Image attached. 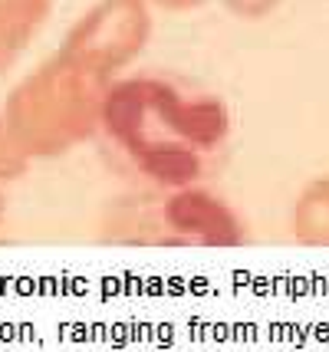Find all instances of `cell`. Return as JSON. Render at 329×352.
<instances>
[{
	"label": "cell",
	"mask_w": 329,
	"mask_h": 352,
	"mask_svg": "<svg viewBox=\"0 0 329 352\" xmlns=\"http://www.w3.org/2000/svg\"><path fill=\"white\" fill-rule=\"evenodd\" d=\"M49 16L47 3L36 0H0V76L10 73L30 50Z\"/></svg>",
	"instance_id": "obj_5"
},
{
	"label": "cell",
	"mask_w": 329,
	"mask_h": 352,
	"mask_svg": "<svg viewBox=\"0 0 329 352\" xmlns=\"http://www.w3.org/2000/svg\"><path fill=\"white\" fill-rule=\"evenodd\" d=\"M36 3H47V7H53V0H36Z\"/></svg>",
	"instance_id": "obj_11"
},
{
	"label": "cell",
	"mask_w": 329,
	"mask_h": 352,
	"mask_svg": "<svg viewBox=\"0 0 329 352\" xmlns=\"http://www.w3.org/2000/svg\"><path fill=\"white\" fill-rule=\"evenodd\" d=\"M224 7L240 20H264L280 7V0H224Z\"/></svg>",
	"instance_id": "obj_8"
},
{
	"label": "cell",
	"mask_w": 329,
	"mask_h": 352,
	"mask_svg": "<svg viewBox=\"0 0 329 352\" xmlns=\"http://www.w3.org/2000/svg\"><path fill=\"white\" fill-rule=\"evenodd\" d=\"M290 230L297 244L329 250V175H316L299 188L290 211Z\"/></svg>",
	"instance_id": "obj_6"
},
{
	"label": "cell",
	"mask_w": 329,
	"mask_h": 352,
	"mask_svg": "<svg viewBox=\"0 0 329 352\" xmlns=\"http://www.w3.org/2000/svg\"><path fill=\"white\" fill-rule=\"evenodd\" d=\"M95 138L128 188L211 184L231 158L234 116L185 73L132 69L106 86Z\"/></svg>",
	"instance_id": "obj_1"
},
{
	"label": "cell",
	"mask_w": 329,
	"mask_h": 352,
	"mask_svg": "<svg viewBox=\"0 0 329 352\" xmlns=\"http://www.w3.org/2000/svg\"><path fill=\"white\" fill-rule=\"evenodd\" d=\"M152 7H158V10H172V14H188V10H194V7H201L204 0H148Z\"/></svg>",
	"instance_id": "obj_9"
},
{
	"label": "cell",
	"mask_w": 329,
	"mask_h": 352,
	"mask_svg": "<svg viewBox=\"0 0 329 352\" xmlns=\"http://www.w3.org/2000/svg\"><path fill=\"white\" fill-rule=\"evenodd\" d=\"M99 241L132 250H231L251 241L227 198L207 184L128 188L99 214Z\"/></svg>",
	"instance_id": "obj_2"
},
{
	"label": "cell",
	"mask_w": 329,
	"mask_h": 352,
	"mask_svg": "<svg viewBox=\"0 0 329 352\" xmlns=\"http://www.w3.org/2000/svg\"><path fill=\"white\" fill-rule=\"evenodd\" d=\"M152 36V3L148 0H95L63 36L69 60L93 69L95 76L115 79L141 56Z\"/></svg>",
	"instance_id": "obj_4"
},
{
	"label": "cell",
	"mask_w": 329,
	"mask_h": 352,
	"mask_svg": "<svg viewBox=\"0 0 329 352\" xmlns=\"http://www.w3.org/2000/svg\"><path fill=\"white\" fill-rule=\"evenodd\" d=\"M3 214H7V198H3V191H0V224H3Z\"/></svg>",
	"instance_id": "obj_10"
},
{
	"label": "cell",
	"mask_w": 329,
	"mask_h": 352,
	"mask_svg": "<svg viewBox=\"0 0 329 352\" xmlns=\"http://www.w3.org/2000/svg\"><path fill=\"white\" fill-rule=\"evenodd\" d=\"M109 79L69 60L63 50L33 66L3 99V122L30 162L63 158L99 132Z\"/></svg>",
	"instance_id": "obj_3"
},
{
	"label": "cell",
	"mask_w": 329,
	"mask_h": 352,
	"mask_svg": "<svg viewBox=\"0 0 329 352\" xmlns=\"http://www.w3.org/2000/svg\"><path fill=\"white\" fill-rule=\"evenodd\" d=\"M30 165H33V162L27 158V152L16 145V138L10 135V129H7L3 116H0V184L23 178Z\"/></svg>",
	"instance_id": "obj_7"
}]
</instances>
